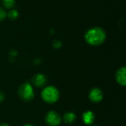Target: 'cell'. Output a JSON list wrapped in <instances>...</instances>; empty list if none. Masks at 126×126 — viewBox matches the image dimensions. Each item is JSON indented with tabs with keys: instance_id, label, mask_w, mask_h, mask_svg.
Segmentation results:
<instances>
[{
	"instance_id": "5bb4252c",
	"label": "cell",
	"mask_w": 126,
	"mask_h": 126,
	"mask_svg": "<svg viewBox=\"0 0 126 126\" xmlns=\"http://www.w3.org/2000/svg\"><path fill=\"white\" fill-rule=\"evenodd\" d=\"M4 98H5V95H4V92L0 91V103H2L4 100Z\"/></svg>"
},
{
	"instance_id": "e0dca14e",
	"label": "cell",
	"mask_w": 126,
	"mask_h": 126,
	"mask_svg": "<svg viewBox=\"0 0 126 126\" xmlns=\"http://www.w3.org/2000/svg\"></svg>"
},
{
	"instance_id": "7c38bea8",
	"label": "cell",
	"mask_w": 126,
	"mask_h": 126,
	"mask_svg": "<svg viewBox=\"0 0 126 126\" xmlns=\"http://www.w3.org/2000/svg\"><path fill=\"white\" fill-rule=\"evenodd\" d=\"M6 16H7L6 12L1 7H0V21H2L6 18Z\"/></svg>"
},
{
	"instance_id": "4fadbf2b",
	"label": "cell",
	"mask_w": 126,
	"mask_h": 126,
	"mask_svg": "<svg viewBox=\"0 0 126 126\" xmlns=\"http://www.w3.org/2000/svg\"><path fill=\"white\" fill-rule=\"evenodd\" d=\"M53 47L56 49H59L62 47V43L58 41V40H55L53 42Z\"/></svg>"
},
{
	"instance_id": "7a4b0ae2",
	"label": "cell",
	"mask_w": 126,
	"mask_h": 126,
	"mask_svg": "<svg viewBox=\"0 0 126 126\" xmlns=\"http://www.w3.org/2000/svg\"><path fill=\"white\" fill-rule=\"evenodd\" d=\"M41 96L45 102L48 103H54L59 100V92L56 87L50 86L43 89Z\"/></svg>"
},
{
	"instance_id": "8fae6325",
	"label": "cell",
	"mask_w": 126,
	"mask_h": 126,
	"mask_svg": "<svg viewBox=\"0 0 126 126\" xmlns=\"http://www.w3.org/2000/svg\"><path fill=\"white\" fill-rule=\"evenodd\" d=\"M7 17L11 19V20H15L18 18V16H19V13L16 10H10L7 14Z\"/></svg>"
},
{
	"instance_id": "ba28073f",
	"label": "cell",
	"mask_w": 126,
	"mask_h": 126,
	"mask_svg": "<svg viewBox=\"0 0 126 126\" xmlns=\"http://www.w3.org/2000/svg\"><path fill=\"white\" fill-rule=\"evenodd\" d=\"M95 120L94 114L92 111H86L82 115V120L85 125H91Z\"/></svg>"
},
{
	"instance_id": "30bf717a",
	"label": "cell",
	"mask_w": 126,
	"mask_h": 126,
	"mask_svg": "<svg viewBox=\"0 0 126 126\" xmlns=\"http://www.w3.org/2000/svg\"><path fill=\"white\" fill-rule=\"evenodd\" d=\"M2 5L6 8H11L15 4V0H1Z\"/></svg>"
},
{
	"instance_id": "6da1fadb",
	"label": "cell",
	"mask_w": 126,
	"mask_h": 126,
	"mask_svg": "<svg viewBox=\"0 0 126 126\" xmlns=\"http://www.w3.org/2000/svg\"><path fill=\"white\" fill-rule=\"evenodd\" d=\"M106 38V33L101 27H93L88 30L85 35V41L91 46H100L104 43Z\"/></svg>"
},
{
	"instance_id": "3957f363",
	"label": "cell",
	"mask_w": 126,
	"mask_h": 126,
	"mask_svg": "<svg viewBox=\"0 0 126 126\" xmlns=\"http://www.w3.org/2000/svg\"><path fill=\"white\" fill-rule=\"evenodd\" d=\"M19 98L25 102H30L34 97V92L32 86L28 83H22L18 89Z\"/></svg>"
},
{
	"instance_id": "8992f818",
	"label": "cell",
	"mask_w": 126,
	"mask_h": 126,
	"mask_svg": "<svg viewBox=\"0 0 126 126\" xmlns=\"http://www.w3.org/2000/svg\"><path fill=\"white\" fill-rule=\"evenodd\" d=\"M31 83L34 86L37 88H42L47 84L48 78L43 74H36L32 78Z\"/></svg>"
},
{
	"instance_id": "9a60e30c",
	"label": "cell",
	"mask_w": 126,
	"mask_h": 126,
	"mask_svg": "<svg viewBox=\"0 0 126 126\" xmlns=\"http://www.w3.org/2000/svg\"><path fill=\"white\" fill-rule=\"evenodd\" d=\"M0 126H10V125L7 124V123H1L0 124Z\"/></svg>"
},
{
	"instance_id": "277c9868",
	"label": "cell",
	"mask_w": 126,
	"mask_h": 126,
	"mask_svg": "<svg viewBox=\"0 0 126 126\" xmlns=\"http://www.w3.org/2000/svg\"><path fill=\"white\" fill-rule=\"evenodd\" d=\"M62 121L61 116L59 113L54 111H50L45 116V122L50 126H58Z\"/></svg>"
},
{
	"instance_id": "2e32d148",
	"label": "cell",
	"mask_w": 126,
	"mask_h": 126,
	"mask_svg": "<svg viewBox=\"0 0 126 126\" xmlns=\"http://www.w3.org/2000/svg\"><path fill=\"white\" fill-rule=\"evenodd\" d=\"M33 126L32 125H30V124H27V125H25V126Z\"/></svg>"
},
{
	"instance_id": "52a82bcc",
	"label": "cell",
	"mask_w": 126,
	"mask_h": 126,
	"mask_svg": "<svg viewBox=\"0 0 126 126\" xmlns=\"http://www.w3.org/2000/svg\"><path fill=\"white\" fill-rule=\"evenodd\" d=\"M115 79L118 84L126 86V66L120 67L115 74Z\"/></svg>"
},
{
	"instance_id": "9c48e42d",
	"label": "cell",
	"mask_w": 126,
	"mask_h": 126,
	"mask_svg": "<svg viewBox=\"0 0 126 126\" xmlns=\"http://www.w3.org/2000/svg\"><path fill=\"white\" fill-rule=\"evenodd\" d=\"M76 114L74 112L71 111H68L64 114L63 115V120L65 123L67 124H71L76 120Z\"/></svg>"
},
{
	"instance_id": "5b68a950",
	"label": "cell",
	"mask_w": 126,
	"mask_h": 126,
	"mask_svg": "<svg viewBox=\"0 0 126 126\" xmlns=\"http://www.w3.org/2000/svg\"><path fill=\"white\" fill-rule=\"evenodd\" d=\"M89 100L94 103H98L101 102L103 99V92L102 89L97 87L91 89L88 94Z\"/></svg>"
}]
</instances>
